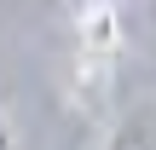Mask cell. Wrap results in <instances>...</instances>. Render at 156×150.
<instances>
[{"mask_svg": "<svg viewBox=\"0 0 156 150\" xmlns=\"http://www.w3.org/2000/svg\"><path fill=\"white\" fill-rule=\"evenodd\" d=\"M0 150H17V139H12V127H6V116H0Z\"/></svg>", "mask_w": 156, "mask_h": 150, "instance_id": "7a4b0ae2", "label": "cell"}, {"mask_svg": "<svg viewBox=\"0 0 156 150\" xmlns=\"http://www.w3.org/2000/svg\"><path fill=\"white\" fill-rule=\"evenodd\" d=\"M104 150H156V110H133V116L110 133Z\"/></svg>", "mask_w": 156, "mask_h": 150, "instance_id": "6da1fadb", "label": "cell"}]
</instances>
